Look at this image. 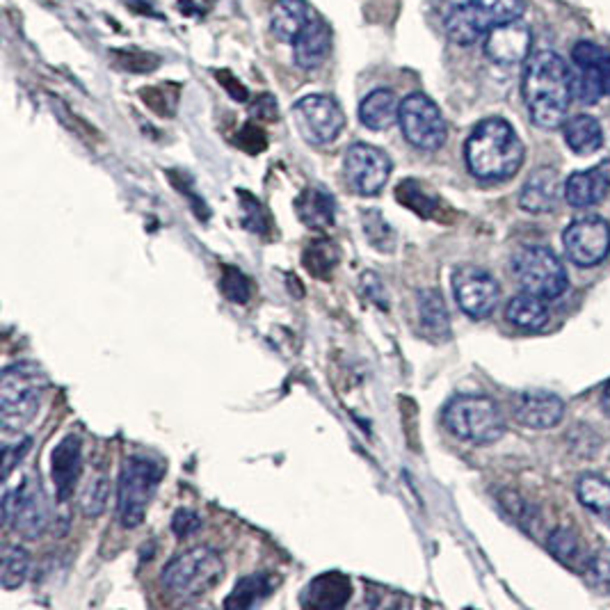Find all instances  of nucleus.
Returning <instances> with one entry per match:
<instances>
[{"label": "nucleus", "mask_w": 610, "mask_h": 610, "mask_svg": "<svg viewBox=\"0 0 610 610\" xmlns=\"http://www.w3.org/2000/svg\"><path fill=\"white\" fill-rule=\"evenodd\" d=\"M108 494H110L108 480L103 476L94 478L92 483L87 485L83 496H80V510H83V515L99 517L108 505Z\"/></svg>", "instance_id": "f704fd0d"}, {"label": "nucleus", "mask_w": 610, "mask_h": 610, "mask_svg": "<svg viewBox=\"0 0 610 610\" xmlns=\"http://www.w3.org/2000/svg\"><path fill=\"white\" fill-rule=\"evenodd\" d=\"M398 112H400V103L396 99V94L380 87V90H373L364 101H361L359 119L361 124L371 128V131H387V128L398 122Z\"/></svg>", "instance_id": "a878e982"}, {"label": "nucleus", "mask_w": 610, "mask_h": 610, "mask_svg": "<svg viewBox=\"0 0 610 610\" xmlns=\"http://www.w3.org/2000/svg\"><path fill=\"white\" fill-rule=\"evenodd\" d=\"M119 60L124 62V67L128 69V71H138V74H144V69H142V64H138V62H147V64H154V67H158V60L156 58H151V55H147V53H128V51H124V53H115Z\"/></svg>", "instance_id": "ea45409f"}, {"label": "nucleus", "mask_w": 610, "mask_h": 610, "mask_svg": "<svg viewBox=\"0 0 610 610\" xmlns=\"http://www.w3.org/2000/svg\"><path fill=\"white\" fill-rule=\"evenodd\" d=\"M277 579L268 572L261 574H250L243 576L236 583V588L231 595L224 601V606L227 608H254L259 606L263 599H268L272 595V590H275Z\"/></svg>", "instance_id": "c756f323"}, {"label": "nucleus", "mask_w": 610, "mask_h": 610, "mask_svg": "<svg viewBox=\"0 0 610 610\" xmlns=\"http://www.w3.org/2000/svg\"><path fill=\"white\" fill-rule=\"evenodd\" d=\"M396 199L400 204H405L407 208H412L416 215H423V218H432V215L439 211L437 197H432L419 181L400 183L396 190Z\"/></svg>", "instance_id": "473e14b6"}, {"label": "nucleus", "mask_w": 610, "mask_h": 610, "mask_svg": "<svg viewBox=\"0 0 610 610\" xmlns=\"http://www.w3.org/2000/svg\"><path fill=\"white\" fill-rule=\"evenodd\" d=\"M30 444H32V439H23L19 448L5 446V469H3V478L5 480L10 478V473H12V469L16 467V464L23 460V455L30 451Z\"/></svg>", "instance_id": "58836bf2"}, {"label": "nucleus", "mask_w": 610, "mask_h": 610, "mask_svg": "<svg viewBox=\"0 0 610 610\" xmlns=\"http://www.w3.org/2000/svg\"><path fill=\"white\" fill-rule=\"evenodd\" d=\"M80 473H83V441L78 435H67L51 453V476L60 503L71 499Z\"/></svg>", "instance_id": "a211bd4d"}, {"label": "nucleus", "mask_w": 610, "mask_h": 610, "mask_svg": "<svg viewBox=\"0 0 610 610\" xmlns=\"http://www.w3.org/2000/svg\"><path fill=\"white\" fill-rule=\"evenodd\" d=\"M202 528V519L192 510H179L172 519V531L179 537H190Z\"/></svg>", "instance_id": "4c0bfd02"}, {"label": "nucleus", "mask_w": 610, "mask_h": 610, "mask_svg": "<svg viewBox=\"0 0 610 610\" xmlns=\"http://www.w3.org/2000/svg\"><path fill=\"white\" fill-rule=\"evenodd\" d=\"M512 275L524 293L556 300L567 291V270L544 245H524L512 256Z\"/></svg>", "instance_id": "6e6552de"}, {"label": "nucleus", "mask_w": 610, "mask_h": 610, "mask_svg": "<svg viewBox=\"0 0 610 610\" xmlns=\"http://www.w3.org/2000/svg\"><path fill=\"white\" fill-rule=\"evenodd\" d=\"M521 94H524L528 115L537 126H563L576 96L574 74L563 55L549 48L531 53L524 67Z\"/></svg>", "instance_id": "f257e3e1"}, {"label": "nucleus", "mask_w": 610, "mask_h": 610, "mask_svg": "<svg viewBox=\"0 0 610 610\" xmlns=\"http://www.w3.org/2000/svg\"><path fill=\"white\" fill-rule=\"evenodd\" d=\"M165 467L149 455L126 457L117 483V512L124 528H138L158 492Z\"/></svg>", "instance_id": "0eeeda50"}, {"label": "nucleus", "mask_w": 610, "mask_h": 610, "mask_svg": "<svg viewBox=\"0 0 610 610\" xmlns=\"http://www.w3.org/2000/svg\"><path fill=\"white\" fill-rule=\"evenodd\" d=\"M298 218L311 229H329L336 220V199L325 188L311 186L295 199Z\"/></svg>", "instance_id": "393cba45"}, {"label": "nucleus", "mask_w": 610, "mask_h": 610, "mask_svg": "<svg viewBox=\"0 0 610 610\" xmlns=\"http://www.w3.org/2000/svg\"><path fill=\"white\" fill-rule=\"evenodd\" d=\"M547 547L551 551V556L560 560L565 567L574 569V572H581V574L588 572L592 556H585L579 535H576L572 528H565V526L556 528V531L549 535Z\"/></svg>", "instance_id": "c85d7f7f"}, {"label": "nucleus", "mask_w": 610, "mask_h": 610, "mask_svg": "<svg viewBox=\"0 0 610 610\" xmlns=\"http://www.w3.org/2000/svg\"><path fill=\"white\" fill-rule=\"evenodd\" d=\"M567 147L579 156H590L604 147V131L595 117L576 115L563 124Z\"/></svg>", "instance_id": "bb28decb"}, {"label": "nucleus", "mask_w": 610, "mask_h": 610, "mask_svg": "<svg viewBox=\"0 0 610 610\" xmlns=\"http://www.w3.org/2000/svg\"><path fill=\"white\" fill-rule=\"evenodd\" d=\"M316 19L307 0H277L270 14V28L277 39L291 42Z\"/></svg>", "instance_id": "5701e85b"}, {"label": "nucleus", "mask_w": 610, "mask_h": 610, "mask_svg": "<svg viewBox=\"0 0 610 610\" xmlns=\"http://www.w3.org/2000/svg\"><path fill=\"white\" fill-rule=\"evenodd\" d=\"M224 576L222 556L211 547H195L174 556L163 569V588L183 601L206 597Z\"/></svg>", "instance_id": "423d86ee"}, {"label": "nucleus", "mask_w": 610, "mask_h": 610, "mask_svg": "<svg viewBox=\"0 0 610 610\" xmlns=\"http://www.w3.org/2000/svg\"><path fill=\"white\" fill-rule=\"evenodd\" d=\"M576 499L585 510L610 524V483L597 473H585L576 480Z\"/></svg>", "instance_id": "7c9ffc66"}, {"label": "nucleus", "mask_w": 610, "mask_h": 610, "mask_svg": "<svg viewBox=\"0 0 610 610\" xmlns=\"http://www.w3.org/2000/svg\"><path fill=\"white\" fill-rule=\"evenodd\" d=\"M453 293L460 309L473 320H483L501 298L499 282L480 266H460L453 272Z\"/></svg>", "instance_id": "4468645a"}, {"label": "nucleus", "mask_w": 610, "mask_h": 610, "mask_svg": "<svg viewBox=\"0 0 610 610\" xmlns=\"http://www.w3.org/2000/svg\"><path fill=\"white\" fill-rule=\"evenodd\" d=\"M610 190V181L606 172L601 170V165L592 167V170H581L574 172L565 181V199L574 208H590L604 202V197Z\"/></svg>", "instance_id": "412c9836"}, {"label": "nucleus", "mask_w": 610, "mask_h": 610, "mask_svg": "<svg viewBox=\"0 0 610 610\" xmlns=\"http://www.w3.org/2000/svg\"><path fill=\"white\" fill-rule=\"evenodd\" d=\"M505 318L519 329L537 332V329H542L549 323L547 300L521 291V295H515V298L508 302V307H505Z\"/></svg>", "instance_id": "cd10ccee"}, {"label": "nucleus", "mask_w": 610, "mask_h": 610, "mask_svg": "<svg viewBox=\"0 0 610 610\" xmlns=\"http://www.w3.org/2000/svg\"><path fill=\"white\" fill-rule=\"evenodd\" d=\"M606 51L592 42H579L572 48V62L576 67L574 83L576 96L585 106L597 103L604 96V85H601V67H604Z\"/></svg>", "instance_id": "f3484780"}, {"label": "nucleus", "mask_w": 610, "mask_h": 610, "mask_svg": "<svg viewBox=\"0 0 610 610\" xmlns=\"http://www.w3.org/2000/svg\"><path fill=\"white\" fill-rule=\"evenodd\" d=\"M48 377L35 361H16L0 377V421L5 432H21L42 407Z\"/></svg>", "instance_id": "7ed1b4c3"}, {"label": "nucleus", "mask_w": 610, "mask_h": 610, "mask_svg": "<svg viewBox=\"0 0 610 610\" xmlns=\"http://www.w3.org/2000/svg\"><path fill=\"white\" fill-rule=\"evenodd\" d=\"M599 165H601V170H604V172H606V176H608V181H610V154H608V156H606L604 160H601V163H599Z\"/></svg>", "instance_id": "a18cd8bd"}, {"label": "nucleus", "mask_w": 610, "mask_h": 610, "mask_svg": "<svg viewBox=\"0 0 610 610\" xmlns=\"http://www.w3.org/2000/svg\"><path fill=\"white\" fill-rule=\"evenodd\" d=\"M601 85H604V94L610 96V53L606 55L604 67H601Z\"/></svg>", "instance_id": "37998d69"}, {"label": "nucleus", "mask_w": 610, "mask_h": 610, "mask_svg": "<svg viewBox=\"0 0 610 610\" xmlns=\"http://www.w3.org/2000/svg\"><path fill=\"white\" fill-rule=\"evenodd\" d=\"M391 167V158L382 149L364 142L352 144L343 158L345 181L357 195L364 197L380 195L391 176Z\"/></svg>", "instance_id": "ddd939ff"}, {"label": "nucleus", "mask_w": 610, "mask_h": 610, "mask_svg": "<svg viewBox=\"0 0 610 610\" xmlns=\"http://www.w3.org/2000/svg\"><path fill=\"white\" fill-rule=\"evenodd\" d=\"M517 423L531 430H549L563 421L565 403L549 391H521L512 400Z\"/></svg>", "instance_id": "dca6fc26"}, {"label": "nucleus", "mask_w": 610, "mask_h": 610, "mask_svg": "<svg viewBox=\"0 0 610 610\" xmlns=\"http://www.w3.org/2000/svg\"><path fill=\"white\" fill-rule=\"evenodd\" d=\"M416 307H419V329L425 339L439 343L451 336V318H448L446 302L439 291L435 288L421 291Z\"/></svg>", "instance_id": "b1692460"}, {"label": "nucleus", "mask_w": 610, "mask_h": 610, "mask_svg": "<svg viewBox=\"0 0 610 610\" xmlns=\"http://www.w3.org/2000/svg\"><path fill=\"white\" fill-rule=\"evenodd\" d=\"M332 48V32L327 23L316 16L298 37L293 39V60L300 69H318L327 60Z\"/></svg>", "instance_id": "aec40b11"}, {"label": "nucleus", "mask_w": 610, "mask_h": 610, "mask_svg": "<svg viewBox=\"0 0 610 610\" xmlns=\"http://www.w3.org/2000/svg\"><path fill=\"white\" fill-rule=\"evenodd\" d=\"M293 117L302 138L311 144H329L345 128V115L332 96L309 94L293 106Z\"/></svg>", "instance_id": "f8f14e48"}, {"label": "nucleus", "mask_w": 610, "mask_h": 610, "mask_svg": "<svg viewBox=\"0 0 610 610\" xmlns=\"http://www.w3.org/2000/svg\"><path fill=\"white\" fill-rule=\"evenodd\" d=\"M352 595V585L348 576H343L339 572H327L320 574L318 579H313L307 590L302 595V606L307 608H341L348 604V599Z\"/></svg>", "instance_id": "4be33fe9"}, {"label": "nucleus", "mask_w": 610, "mask_h": 610, "mask_svg": "<svg viewBox=\"0 0 610 610\" xmlns=\"http://www.w3.org/2000/svg\"><path fill=\"white\" fill-rule=\"evenodd\" d=\"M398 124L405 140L421 151H437L448 138V126L439 106L421 92L405 96L400 103Z\"/></svg>", "instance_id": "9d476101"}, {"label": "nucleus", "mask_w": 610, "mask_h": 610, "mask_svg": "<svg viewBox=\"0 0 610 610\" xmlns=\"http://www.w3.org/2000/svg\"><path fill=\"white\" fill-rule=\"evenodd\" d=\"M524 142L501 117L483 119L464 144L469 172L480 181H508L524 165Z\"/></svg>", "instance_id": "f03ea898"}, {"label": "nucleus", "mask_w": 610, "mask_h": 610, "mask_svg": "<svg viewBox=\"0 0 610 610\" xmlns=\"http://www.w3.org/2000/svg\"><path fill=\"white\" fill-rule=\"evenodd\" d=\"M560 199V176L553 167H540L528 176L519 195V206L526 213H551Z\"/></svg>", "instance_id": "6ab92c4d"}, {"label": "nucleus", "mask_w": 610, "mask_h": 610, "mask_svg": "<svg viewBox=\"0 0 610 610\" xmlns=\"http://www.w3.org/2000/svg\"><path fill=\"white\" fill-rule=\"evenodd\" d=\"M526 10V0H448L446 35L457 46H471L501 23L517 21Z\"/></svg>", "instance_id": "20e7f679"}, {"label": "nucleus", "mask_w": 610, "mask_h": 610, "mask_svg": "<svg viewBox=\"0 0 610 610\" xmlns=\"http://www.w3.org/2000/svg\"><path fill=\"white\" fill-rule=\"evenodd\" d=\"M567 259L579 268H595L610 254V224L601 215H581L563 231Z\"/></svg>", "instance_id": "9b49d317"}, {"label": "nucleus", "mask_w": 610, "mask_h": 610, "mask_svg": "<svg viewBox=\"0 0 610 610\" xmlns=\"http://www.w3.org/2000/svg\"><path fill=\"white\" fill-rule=\"evenodd\" d=\"M601 409H604L606 416H610V382L604 387V393H601Z\"/></svg>", "instance_id": "c03bdc74"}, {"label": "nucleus", "mask_w": 610, "mask_h": 610, "mask_svg": "<svg viewBox=\"0 0 610 610\" xmlns=\"http://www.w3.org/2000/svg\"><path fill=\"white\" fill-rule=\"evenodd\" d=\"M339 263V250L329 240H316L304 250V268H307L313 277L327 279L332 270Z\"/></svg>", "instance_id": "2f4dec72"}, {"label": "nucleus", "mask_w": 610, "mask_h": 610, "mask_svg": "<svg viewBox=\"0 0 610 610\" xmlns=\"http://www.w3.org/2000/svg\"><path fill=\"white\" fill-rule=\"evenodd\" d=\"M220 286H222V293L227 295V300H231V302L245 304L247 300H250V293H252L250 282H247V277L236 268H224Z\"/></svg>", "instance_id": "c9c22d12"}, {"label": "nucleus", "mask_w": 610, "mask_h": 610, "mask_svg": "<svg viewBox=\"0 0 610 610\" xmlns=\"http://www.w3.org/2000/svg\"><path fill=\"white\" fill-rule=\"evenodd\" d=\"M30 556L21 547H7L3 556V567H0V585L5 590H14L28 579Z\"/></svg>", "instance_id": "72a5a7b5"}, {"label": "nucleus", "mask_w": 610, "mask_h": 610, "mask_svg": "<svg viewBox=\"0 0 610 610\" xmlns=\"http://www.w3.org/2000/svg\"><path fill=\"white\" fill-rule=\"evenodd\" d=\"M453 437L476 446H487L505 435V421L499 405L483 393H460L451 398L441 414Z\"/></svg>", "instance_id": "39448f33"}, {"label": "nucleus", "mask_w": 610, "mask_h": 610, "mask_svg": "<svg viewBox=\"0 0 610 610\" xmlns=\"http://www.w3.org/2000/svg\"><path fill=\"white\" fill-rule=\"evenodd\" d=\"M3 521L26 540H37L46 533L51 521V503L37 476H26L14 492H5Z\"/></svg>", "instance_id": "1a4fd4ad"}, {"label": "nucleus", "mask_w": 610, "mask_h": 610, "mask_svg": "<svg viewBox=\"0 0 610 610\" xmlns=\"http://www.w3.org/2000/svg\"><path fill=\"white\" fill-rule=\"evenodd\" d=\"M254 112L259 117H263V119H277V103H275V99H272V96H268V94H263L259 101H256V106H254Z\"/></svg>", "instance_id": "79ce46f5"}, {"label": "nucleus", "mask_w": 610, "mask_h": 610, "mask_svg": "<svg viewBox=\"0 0 610 610\" xmlns=\"http://www.w3.org/2000/svg\"><path fill=\"white\" fill-rule=\"evenodd\" d=\"M531 48L533 32L521 19L501 23V26L489 30L485 37V55L503 67L526 62L531 58Z\"/></svg>", "instance_id": "2eb2a0df"}, {"label": "nucleus", "mask_w": 610, "mask_h": 610, "mask_svg": "<svg viewBox=\"0 0 610 610\" xmlns=\"http://www.w3.org/2000/svg\"><path fill=\"white\" fill-rule=\"evenodd\" d=\"M588 579L601 592H610V547L599 549L595 556L590 558L588 565Z\"/></svg>", "instance_id": "e433bc0d"}, {"label": "nucleus", "mask_w": 610, "mask_h": 610, "mask_svg": "<svg viewBox=\"0 0 610 610\" xmlns=\"http://www.w3.org/2000/svg\"><path fill=\"white\" fill-rule=\"evenodd\" d=\"M218 80L220 83L227 87L229 90V94L234 96L236 101H247V90H245V85H240L238 80L229 74V71H218Z\"/></svg>", "instance_id": "a19ab883"}]
</instances>
